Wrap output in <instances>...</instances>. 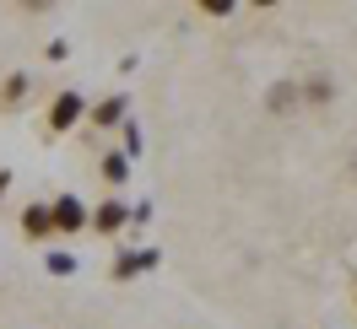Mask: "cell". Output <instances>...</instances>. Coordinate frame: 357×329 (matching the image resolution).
Here are the masks:
<instances>
[{
    "instance_id": "obj_3",
    "label": "cell",
    "mask_w": 357,
    "mask_h": 329,
    "mask_svg": "<svg viewBox=\"0 0 357 329\" xmlns=\"http://www.w3.org/2000/svg\"><path fill=\"white\" fill-rule=\"evenodd\" d=\"M22 232H27L33 243L54 232V221H49V205H27V216H22Z\"/></svg>"
},
{
    "instance_id": "obj_6",
    "label": "cell",
    "mask_w": 357,
    "mask_h": 329,
    "mask_svg": "<svg viewBox=\"0 0 357 329\" xmlns=\"http://www.w3.org/2000/svg\"><path fill=\"white\" fill-rule=\"evenodd\" d=\"M103 178H109V184H119V178H125V157H109V162H103Z\"/></svg>"
},
{
    "instance_id": "obj_2",
    "label": "cell",
    "mask_w": 357,
    "mask_h": 329,
    "mask_svg": "<svg viewBox=\"0 0 357 329\" xmlns=\"http://www.w3.org/2000/svg\"><path fill=\"white\" fill-rule=\"evenodd\" d=\"M49 221H54L60 232H76V227L87 221V211L76 205V195H60V200H54V211H49Z\"/></svg>"
},
{
    "instance_id": "obj_4",
    "label": "cell",
    "mask_w": 357,
    "mask_h": 329,
    "mask_svg": "<svg viewBox=\"0 0 357 329\" xmlns=\"http://www.w3.org/2000/svg\"><path fill=\"white\" fill-rule=\"evenodd\" d=\"M119 109H125V103H119V97H109V103L92 113V119H98V125H119Z\"/></svg>"
},
{
    "instance_id": "obj_5",
    "label": "cell",
    "mask_w": 357,
    "mask_h": 329,
    "mask_svg": "<svg viewBox=\"0 0 357 329\" xmlns=\"http://www.w3.org/2000/svg\"><path fill=\"white\" fill-rule=\"evenodd\" d=\"M119 221H125V205H103V211H98V227H103V232L119 227Z\"/></svg>"
},
{
    "instance_id": "obj_1",
    "label": "cell",
    "mask_w": 357,
    "mask_h": 329,
    "mask_svg": "<svg viewBox=\"0 0 357 329\" xmlns=\"http://www.w3.org/2000/svg\"><path fill=\"white\" fill-rule=\"evenodd\" d=\"M76 119H82V97H76V92H60L54 109H49V130H70Z\"/></svg>"
},
{
    "instance_id": "obj_7",
    "label": "cell",
    "mask_w": 357,
    "mask_h": 329,
    "mask_svg": "<svg viewBox=\"0 0 357 329\" xmlns=\"http://www.w3.org/2000/svg\"><path fill=\"white\" fill-rule=\"evenodd\" d=\"M6 184H11V173H0V195H6Z\"/></svg>"
}]
</instances>
